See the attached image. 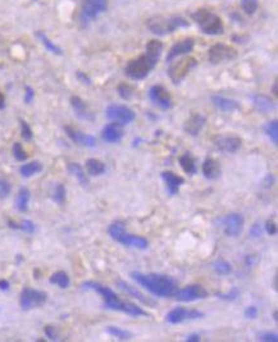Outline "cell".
Wrapping results in <instances>:
<instances>
[{
	"instance_id": "40",
	"label": "cell",
	"mask_w": 278,
	"mask_h": 342,
	"mask_svg": "<svg viewBox=\"0 0 278 342\" xmlns=\"http://www.w3.org/2000/svg\"><path fill=\"white\" fill-rule=\"evenodd\" d=\"M13 155L18 162H24V160L28 158L27 152L24 151V149L22 148V145H21L20 143H16L13 145Z\"/></svg>"
},
{
	"instance_id": "2",
	"label": "cell",
	"mask_w": 278,
	"mask_h": 342,
	"mask_svg": "<svg viewBox=\"0 0 278 342\" xmlns=\"http://www.w3.org/2000/svg\"><path fill=\"white\" fill-rule=\"evenodd\" d=\"M129 276L136 283H139L156 298H172L177 291V281L171 276L158 273L144 275L141 272H131Z\"/></svg>"
},
{
	"instance_id": "38",
	"label": "cell",
	"mask_w": 278,
	"mask_h": 342,
	"mask_svg": "<svg viewBox=\"0 0 278 342\" xmlns=\"http://www.w3.org/2000/svg\"><path fill=\"white\" fill-rule=\"evenodd\" d=\"M214 272L219 276H228L232 272V267L228 261L223 260V259H218L213 263Z\"/></svg>"
},
{
	"instance_id": "42",
	"label": "cell",
	"mask_w": 278,
	"mask_h": 342,
	"mask_svg": "<svg viewBox=\"0 0 278 342\" xmlns=\"http://www.w3.org/2000/svg\"><path fill=\"white\" fill-rule=\"evenodd\" d=\"M118 92L119 96L125 99V100H129L133 96V88L129 85H126V84L118 86Z\"/></svg>"
},
{
	"instance_id": "46",
	"label": "cell",
	"mask_w": 278,
	"mask_h": 342,
	"mask_svg": "<svg viewBox=\"0 0 278 342\" xmlns=\"http://www.w3.org/2000/svg\"><path fill=\"white\" fill-rule=\"evenodd\" d=\"M258 340L263 342H278V335L273 332H261L258 336Z\"/></svg>"
},
{
	"instance_id": "56",
	"label": "cell",
	"mask_w": 278,
	"mask_h": 342,
	"mask_svg": "<svg viewBox=\"0 0 278 342\" xmlns=\"http://www.w3.org/2000/svg\"><path fill=\"white\" fill-rule=\"evenodd\" d=\"M0 290L1 291H8L9 290V282L7 279H0Z\"/></svg>"
},
{
	"instance_id": "5",
	"label": "cell",
	"mask_w": 278,
	"mask_h": 342,
	"mask_svg": "<svg viewBox=\"0 0 278 342\" xmlns=\"http://www.w3.org/2000/svg\"><path fill=\"white\" fill-rule=\"evenodd\" d=\"M154 67H155V63L150 61L146 55H140L139 58L132 59L128 64L126 65L125 72L129 78H132L135 81H140V80L148 77V75Z\"/></svg>"
},
{
	"instance_id": "26",
	"label": "cell",
	"mask_w": 278,
	"mask_h": 342,
	"mask_svg": "<svg viewBox=\"0 0 278 342\" xmlns=\"http://www.w3.org/2000/svg\"><path fill=\"white\" fill-rule=\"evenodd\" d=\"M251 100H253V104L257 108V110L260 113H269L275 109V103L267 95L254 94V95H251Z\"/></svg>"
},
{
	"instance_id": "24",
	"label": "cell",
	"mask_w": 278,
	"mask_h": 342,
	"mask_svg": "<svg viewBox=\"0 0 278 342\" xmlns=\"http://www.w3.org/2000/svg\"><path fill=\"white\" fill-rule=\"evenodd\" d=\"M212 102H213L214 107L217 109H219L221 112L224 113H232L235 110L240 109V104L238 102L234 100V99L224 98L221 95H213L212 96Z\"/></svg>"
},
{
	"instance_id": "30",
	"label": "cell",
	"mask_w": 278,
	"mask_h": 342,
	"mask_svg": "<svg viewBox=\"0 0 278 342\" xmlns=\"http://www.w3.org/2000/svg\"><path fill=\"white\" fill-rule=\"evenodd\" d=\"M162 51H163V44L158 40H151L148 43V45H146L145 55L149 58L150 61L153 62V63H155L156 64V62L159 61Z\"/></svg>"
},
{
	"instance_id": "23",
	"label": "cell",
	"mask_w": 278,
	"mask_h": 342,
	"mask_svg": "<svg viewBox=\"0 0 278 342\" xmlns=\"http://www.w3.org/2000/svg\"><path fill=\"white\" fill-rule=\"evenodd\" d=\"M162 178L166 182L167 191H168L171 196H174V195L180 192V187L185 183V180L182 177L177 176L173 172H163L162 173Z\"/></svg>"
},
{
	"instance_id": "9",
	"label": "cell",
	"mask_w": 278,
	"mask_h": 342,
	"mask_svg": "<svg viewBox=\"0 0 278 342\" xmlns=\"http://www.w3.org/2000/svg\"><path fill=\"white\" fill-rule=\"evenodd\" d=\"M236 57H237V50L226 44H214L208 53V58L212 64L234 61Z\"/></svg>"
},
{
	"instance_id": "37",
	"label": "cell",
	"mask_w": 278,
	"mask_h": 342,
	"mask_svg": "<svg viewBox=\"0 0 278 342\" xmlns=\"http://www.w3.org/2000/svg\"><path fill=\"white\" fill-rule=\"evenodd\" d=\"M36 36L39 38V40L43 43V45H44L45 48L48 49L49 51H51V53H54V54H57V55H62L63 54V51H62V49L59 48V46H57V45L53 43V41H50L49 40V38L46 36V35L44 34V32H38L36 34Z\"/></svg>"
},
{
	"instance_id": "14",
	"label": "cell",
	"mask_w": 278,
	"mask_h": 342,
	"mask_svg": "<svg viewBox=\"0 0 278 342\" xmlns=\"http://www.w3.org/2000/svg\"><path fill=\"white\" fill-rule=\"evenodd\" d=\"M149 98L155 107L163 109V110L172 108V96L168 92V90L164 88L162 85H154L153 87L150 88Z\"/></svg>"
},
{
	"instance_id": "34",
	"label": "cell",
	"mask_w": 278,
	"mask_h": 342,
	"mask_svg": "<svg viewBox=\"0 0 278 342\" xmlns=\"http://www.w3.org/2000/svg\"><path fill=\"white\" fill-rule=\"evenodd\" d=\"M264 132L268 136V139L271 140V143L273 145L278 144V122L277 119H273L271 122H268L264 126Z\"/></svg>"
},
{
	"instance_id": "29",
	"label": "cell",
	"mask_w": 278,
	"mask_h": 342,
	"mask_svg": "<svg viewBox=\"0 0 278 342\" xmlns=\"http://www.w3.org/2000/svg\"><path fill=\"white\" fill-rule=\"evenodd\" d=\"M68 172L71 173L72 176L75 177L76 180L80 182V185H81L82 187H87L88 186V178L87 176H86L85 171H84V168H82L78 163H69L67 167Z\"/></svg>"
},
{
	"instance_id": "49",
	"label": "cell",
	"mask_w": 278,
	"mask_h": 342,
	"mask_svg": "<svg viewBox=\"0 0 278 342\" xmlns=\"http://www.w3.org/2000/svg\"><path fill=\"white\" fill-rule=\"evenodd\" d=\"M44 332H45V336H46L49 340H51V341H57L58 340V333L57 331H55L54 327L46 325V327L44 328Z\"/></svg>"
},
{
	"instance_id": "52",
	"label": "cell",
	"mask_w": 278,
	"mask_h": 342,
	"mask_svg": "<svg viewBox=\"0 0 278 342\" xmlns=\"http://www.w3.org/2000/svg\"><path fill=\"white\" fill-rule=\"evenodd\" d=\"M273 183H275V177H273V174H267L264 181H263V187H264V189H271V187L273 186Z\"/></svg>"
},
{
	"instance_id": "4",
	"label": "cell",
	"mask_w": 278,
	"mask_h": 342,
	"mask_svg": "<svg viewBox=\"0 0 278 342\" xmlns=\"http://www.w3.org/2000/svg\"><path fill=\"white\" fill-rule=\"evenodd\" d=\"M192 20L199 24L200 30L207 35L223 34V22L217 14L208 9H199L192 14Z\"/></svg>"
},
{
	"instance_id": "27",
	"label": "cell",
	"mask_w": 278,
	"mask_h": 342,
	"mask_svg": "<svg viewBox=\"0 0 278 342\" xmlns=\"http://www.w3.org/2000/svg\"><path fill=\"white\" fill-rule=\"evenodd\" d=\"M180 166L183 170V172L187 174H196L197 167H196V159L191 155L190 152H185L183 155L180 156Z\"/></svg>"
},
{
	"instance_id": "33",
	"label": "cell",
	"mask_w": 278,
	"mask_h": 342,
	"mask_svg": "<svg viewBox=\"0 0 278 342\" xmlns=\"http://www.w3.org/2000/svg\"><path fill=\"white\" fill-rule=\"evenodd\" d=\"M49 282H50V283H53V285H57L58 287L67 288V287H69L71 279H69V277H68V275L65 273V272L59 271V272H55V273H53V275H51Z\"/></svg>"
},
{
	"instance_id": "3",
	"label": "cell",
	"mask_w": 278,
	"mask_h": 342,
	"mask_svg": "<svg viewBox=\"0 0 278 342\" xmlns=\"http://www.w3.org/2000/svg\"><path fill=\"white\" fill-rule=\"evenodd\" d=\"M146 26L154 35L166 36V35L174 32L177 28L187 27L189 22L181 16H158V17L150 18Z\"/></svg>"
},
{
	"instance_id": "51",
	"label": "cell",
	"mask_w": 278,
	"mask_h": 342,
	"mask_svg": "<svg viewBox=\"0 0 278 342\" xmlns=\"http://www.w3.org/2000/svg\"><path fill=\"white\" fill-rule=\"evenodd\" d=\"M35 98V92L34 90H32V87H30V86H26V92H24V103L26 104H31L32 103V100H34Z\"/></svg>"
},
{
	"instance_id": "48",
	"label": "cell",
	"mask_w": 278,
	"mask_h": 342,
	"mask_svg": "<svg viewBox=\"0 0 278 342\" xmlns=\"http://www.w3.org/2000/svg\"><path fill=\"white\" fill-rule=\"evenodd\" d=\"M261 235H263V230H261V226L259 223H254L250 228V236L253 238H260Z\"/></svg>"
},
{
	"instance_id": "54",
	"label": "cell",
	"mask_w": 278,
	"mask_h": 342,
	"mask_svg": "<svg viewBox=\"0 0 278 342\" xmlns=\"http://www.w3.org/2000/svg\"><path fill=\"white\" fill-rule=\"evenodd\" d=\"M77 78L80 81L84 82V84H86V85H90V84H91V80H90L85 73H82V72H77Z\"/></svg>"
},
{
	"instance_id": "11",
	"label": "cell",
	"mask_w": 278,
	"mask_h": 342,
	"mask_svg": "<svg viewBox=\"0 0 278 342\" xmlns=\"http://www.w3.org/2000/svg\"><path fill=\"white\" fill-rule=\"evenodd\" d=\"M106 114L109 119H112L113 122H117L122 126L129 125L136 118V114L133 113L132 109H129L126 105L119 104L109 105L106 110Z\"/></svg>"
},
{
	"instance_id": "58",
	"label": "cell",
	"mask_w": 278,
	"mask_h": 342,
	"mask_svg": "<svg viewBox=\"0 0 278 342\" xmlns=\"http://www.w3.org/2000/svg\"><path fill=\"white\" fill-rule=\"evenodd\" d=\"M273 94L275 95H277L278 92H277V82H275V85H273Z\"/></svg>"
},
{
	"instance_id": "36",
	"label": "cell",
	"mask_w": 278,
	"mask_h": 342,
	"mask_svg": "<svg viewBox=\"0 0 278 342\" xmlns=\"http://www.w3.org/2000/svg\"><path fill=\"white\" fill-rule=\"evenodd\" d=\"M65 187L63 186V183H57L53 189V192H51V199L54 203H57L58 205H63L65 201Z\"/></svg>"
},
{
	"instance_id": "16",
	"label": "cell",
	"mask_w": 278,
	"mask_h": 342,
	"mask_svg": "<svg viewBox=\"0 0 278 342\" xmlns=\"http://www.w3.org/2000/svg\"><path fill=\"white\" fill-rule=\"evenodd\" d=\"M114 241L119 242V244L125 245L127 247H135V249H140V250H145L149 246V242L143 236H136V235L127 234L126 231L121 232V234L114 238Z\"/></svg>"
},
{
	"instance_id": "25",
	"label": "cell",
	"mask_w": 278,
	"mask_h": 342,
	"mask_svg": "<svg viewBox=\"0 0 278 342\" xmlns=\"http://www.w3.org/2000/svg\"><path fill=\"white\" fill-rule=\"evenodd\" d=\"M221 164H219L217 160L208 158V159H205V162L203 163V174L207 180H217V178H219V176H221Z\"/></svg>"
},
{
	"instance_id": "45",
	"label": "cell",
	"mask_w": 278,
	"mask_h": 342,
	"mask_svg": "<svg viewBox=\"0 0 278 342\" xmlns=\"http://www.w3.org/2000/svg\"><path fill=\"white\" fill-rule=\"evenodd\" d=\"M242 8L248 14H254L258 8V0H242Z\"/></svg>"
},
{
	"instance_id": "28",
	"label": "cell",
	"mask_w": 278,
	"mask_h": 342,
	"mask_svg": "<svg viewBox=\"0 0 278 342\" xmlns=\"http://www.w3.org/2000/svg\"><path fill=\"white\" fill-rule=\"evenodd\" d=\"M31 193L28 189L26 187H21L20 191L16 197V208L20 213H26L28 210V204H30Z\"/></svg>"
},
{
	"instance_id": "57",
	"label": "cell",
	"mask_w": 278,
	"mask_h": 342,
	"mask_svg": "<svg viewBox=\"0 0 278 342\" xmlns=\"http://www.w3.org/2000/svg\"><path fill=\"white\" fill-rule=\"evenodd\" d=\"M4 107H5V98H4V95L0 92V109H4Z\"/></svg>"
},
{
	"instance_id": "59",
	"label": "cell",
	"mask_w": 278,
	"mask_h": 342,
	"mask_svg": "<svg viewBox=\"0 0 278 342\" xmlns=\"http://www.w3.org/2000/svg\"><path fill=\"white\" fill-rule=\"evenodd\" d=\"M273 318H275V321H277V312L273 313Z\"/></svg>"
},
{
	"instance_id": "22",
	"label": "cell",
	"mask_w": 278,
	"mask_h": 342,
	"mask_svg": "<svg viewBox=\"0 0 278 342\" xmlns=\"http://www.w3.org/2000/svg\"><path fill=\"white\" fill-rule=\"evenodd\" d=\"M205 122H207V118L203 114H199V113L192 114L183 125V131L191 136H196L203 129Z\"/></svg>"
},
{
	"instance_id": "20",
	"label": "cell",
	"mask_w": 278,
	"mask_h": 342,
	"mask_svg": "<svg viewBox=\"0 0 278 342\" xmlns=\"http://www.w3.org/2000/svg\"><path fill=\"white\" fill-rule=\"evenodd\" d=\"M71 105H72V108H73V110H75L76 115H77L80 119L88 121V122L95 121V115H94L92 110L88 108V105L86 104L81 98H78V96H72Z\"/></svg>"
},
{
	"instance_id": "35",
	"label": "cell",
	"mask_w": 278,
	"mask_h": 342,
	"mask_svg": "<svg viewBox=\"0 0 278 342\" xmlns=\"http://www.w3.org/2000/svg\"><path fill=\"white\" fill-rule=\"evenodd\" d=\"M107 333L115 337V339L121 340V341H128V340H131V337H132V335H131L128 331H125V329L119 328V327H114V325L107 327Z\"/></svg>"
},
{
	"instance_id": "1",
	"label": "cell",
	"mask_w": 278,
	"mask_h": 342,
	"mask_svg": "<svg viewBox=\"0 0 278 342\" xmlns=\"http://www.w3.org/2000/svg\"><path fill=\"white\" fill-rule=\"evenodd\" d=\"M82 288H87V290H92V291L98 292L104 300V308L109 309V310H117V312H122L125 314H128L131 317H150L148 313L144 310L143 308H140L133 302L123 301L119 299V296L113 291L112 288L107 287V286L98 283V282L87 281L84 282L81 285Z\"/></svg>"
},
{
	"instance_id": "39",
	"label": "cell",
	"mask_w": 278,
	"mask_h": 342,
	"mask_svg": "<svg viewBox=\"0 0 278 342\" xmlns=\"http://www.w3.org/2000/svg\"><path fill=\"white\" fill-rule=\"evenodd\" d=\"M240 294L241 292L237 287H232L227 294H217V298H219L221 300H226V301H235L240 296Z\"/></svg>"
},
{
	"instance_id": "19",
	"label": "cell",
	"mask_w": 278,
	"mask_h": 342,
	"mask_svg": "<svg viewBox=\"0 0 278 342\" xmlns=\"http://www.w3.org/2000/svg\"><path fill=\"white\" fill-rule=\"evenodd\" d=\"M123 137V126L117 122L107 125L102 131V139L108 144L119 143Z\"/></svg>"
},
{
	"instance_id": "44",
	"label": "cell",
	"mask_w": 278,
	"mask_h": 342,
	"mask_svg": "<svg viewBox=\"0 0 278 342\" xmlns=\"http://www.w3.org/2000/svg\"><path fill=\"white\" fill-rule=\"evenodd\" d=\"M10 190H12L10 183L8 182L5 178H1V177H0V199L8 197V195L10 193Z\"/></svg>"
},
{
	"instance_id": "43",
	"label": "cell",
	"mask_w": 278,
	"mask_h": 342,
	"mask_svg": "<svg viewBox=\"0 0 278 342\" xmlns=\"http://www.w3.org/2000/svg\"><path fill=\"white\" fill-rule=\"evenodd\" d=\"M18 230L23 231V232H26V234H35V231H36V226H35L34 222H31V220L28 219H24L21 222V224H18Z\"/></svg>"
},
{
	"instance_id": "18",
	"label": "cell",
	"mask_w": 278,
	"mask_h": 342,
	"mask_svg": "<svg viewBox=\"0 0 278 342\" xmlns=\"http://www.w3.org/2000/svg\"><path fill=\"white\" fill-rule=\"evenodd\" d=\"M64 131L67 132V135L69 136V139H71L73 143L78 144V145L86 146V148H95L96 146V139L94 136L84 133L81 132V131H78V129L68 127V126L64 127Z\"/></svg>"
},
{
	"instance_id": "53",
	"label": "cell",
	"mask_w": 278,
	"mask_h": 342,
	"mask_svg": "<svg viewBox=\"0 0 278 342\" xmlns=\"http://www.w3.org/2000/svg\"><path fill=\"white\" fill-rule=\"evenodd\" d=\"M257 264V257L254 256V255H248V256L245 257V265L248 268L254 267V265Z\"/></svg>"
},
{
	"instance_id": "50",
	"label": "cell",
	"mask_w": 278,
	"mask_h": 342,
	"mask_svg": "<svg viewBox=\"0 0 278 342\" xmlns=\"http://www.w3.org/2000/svg\"><path fill=\"white\" fill-rule=\"evenodd\" d=\"M265 231H267V234H268L269 236H275V235L277 234V227H276V223L273 220H267V223H265Z\"/></svg>"
},
{
	"instance_id": "17",
	"label": "cell",
	"mask_w": 278,
	"mask_h": 342,
	"mask_svg": "<svg viewBox=\"0 0 278 342\" xmlns=\"http://www.w3.org/2000/svg\"><path fill=\"white\" fill-rule=\"evenodd\" d=\"M115 285H117V287H118L121 291H123L125 294L129 295V296H132V298L137 299V300L143 302L144 305H148V306H151V308H155L156 306V302L154 301V300H151V299H149V298H146L143 292H140L139 290H137L136 287H133V286L128 285L127 282L122 281V279H117V281H115Z\"/></svg>"
},
{
	"instance_id": "41",
	"label": "cell",
	"mask_w": 278,
	"mask_h": 342,
	"mask_svg": "<svg viewBox=\"0 0 278 342\" xmlns=\"http://www.w3.org/2000/svg\"><path fill=\"white\" fill-rule=\"evenodd\" d=\"M20 127H21V133H22V137H23L26 141H31L32 140V129L28 126V123L23 119H20Z\"/></svg>"
},
{
	"instance_id": "21",
	"label": "cell",
	"mask_w": 278,
	"mask_h": 342,
	"mask_svg": "<svg viewBox=\"0 0 278 342\" xmlns=\"http://www.w3.org/2000/svg\"><path fill=\"white\" fill-rule=\"evenodd\" d=\"M193 49V40L192 39H183V40L178 41L173 45L172 48L168 51L167 55V62H173L176 58L181 57V55L189 54Z\"/></svg>"
},
{
	"instance_id": "55",
	"label": "cell",
	"mask_w": 278,
	"mask_h": 342,
	"mask_svg": "<svg viewBox=\"0 0 278 342\" xmlns=\"http://www.w3.org/2000/svg\"><path fill=\"white\" fill-rule=\"evenodd\" d=\"M201 337L199 333H193V335H190L189 337L186 339L187 342H200Z\"/></svg>"
},
{
	"instance_id": "8",
	"label": "cell",
	"mask_w": 278,
	"mask_h": 342,
	"mask_svg": "<svg viewBox=\"0 0 278 342\" xmlns=\"http://www.w3.org/2000/svg\"><path fill=\"white\" fill-rule=\"evenodd\" d=\"M46 300H48L46 292L35 290V288H23L20 295V305L24 312L31 310V309L40 308L46 302Z\"/></svg>"
},
{
	"instance_id": "47",
	"label": "cell",
	"mask_w": 278,
	"mask_h": 342,
	"mask_svg": "<svg viewBox=\"0 0 278 342\" xmlns=\"http://www.w3.org/2000/svg\"><path fill=\"white\" fill-rule=\"evenodd\" d=\"M244 315H245V318L255 319L257 317H258V308L254 306V305H250V306H248V308L245 309Z\"/></svg>"
},
{
	"instance_id": "7",
	"label": "cell",
	"mask_w": 278,
	"mask_h": 342,
	"mask_svg": "<svg viewBox=\"0 0 278 342\" xmlns=\"http://www.w3.org/2000/svg\"><path fill=\"white\" fill-rule=\"evenodd\" d=\"M196 59L192 57H186L182 58V59H178L176 62H172L170 65V69H168V76H170L171 81L173 84H176V85L180 84L190 73L191 69L196 67Z\"/></svg>"
},
{
	"instance_id": "12",
	"label": "cell",
	"mask_w": 278,
	"mask_h": 342,
	"mask_svg": "<svg viewBox=\"0 0 278 342\" xmlns=\"http://www.w3.org/2000/svg\"><path fill=\"white\" fill-rule=\"evenodd\" d=\"M173 298L182 302H192L208 298V291L200 285H190L183 288H177Z\"/></svg>"
},
{
	"instance_id": "6",
	"label": "cell",
	"mask_w": 278,
	"mask_h": 342,
	"mask_svg": "<svg viewBox=\"0 0 278 342\" xmlns=\"http://www.w3.org/2000/svg\"><path fill=\"white\" fill-rule=\"evenodd\" d=\"M108 8L107 0H82L81 13H80V21L84 26H87L90 22L104 13Z\"/></svg>"
},
{
	"instance_id": "10",
	"label": "cell",
	"mask_w": 278,
	"mask_h": 342,
	"mask_svg": "<svg viewBox=\"0 0 278 342\" xmlns=\"http://www.w3.org/2000/svg\"><path fill=\"white\" fill-rule=\"evenodd\" d=\"M204 313L196 309H185L181 306L172 309L166 317V321L170 324H180L186 321H196L204 318Z\"/></svg>"
},
{
	"instance_id": "15",
	"label": "cell",
	"mask_w": 278,
	"mask_h": 342,
	"mask_svg": "<svg viewBox=\"0 0 278 342\" xmlns=\"http://www.w3.org/2000/svg\"><path fill=\"white\" fill-rule=\"evenodd\" d=\"M241 144H242V141L237 136H218L214 139V145H215L217 150L227 152V154L237 152L241 148Z\"/></svg>"
},
{
	"instance_id": "13",
	"label": "cell",
	"mask_w": 278,
	"mask_h": 342,
	"mask_svg": "<svg viewBox=\"0 0 278 342\" xmlns=\"http://www.w3.org/2000/svg\"><path fill=\"white\" fill-rule=\"evenodd\" d=\"M244 217L238 213L227 214L226 217L221 219L223 232L228 237H237L238 235L242 232V230H244Z\"/></svg>"
},
{
	"instance_id": "32",
	"label": "cell",
	"mask_w": 278,
	"mask_h": 342,
	"mask_svg": "<svg viewBox=\"0 0 278 342\" xmlns=\"http://www.w3.org/2000/svg\"><path fill=\"white\" fill-rule=\"evenodd\" d=\"M41 171H43V164H41L40 162H38V160L27 163V164H23V166H21L20 168L21 176L24 177V178L35 176V174L40 173Z\"/></svg>"
},
{
	"instance_id": "31",
	"label": "cell",
	"mask_w": 278,
	"mask_h": 342,
	"mask_svg": "<svg viewBox=\"0 0 278 342\" xmlns=\"http://www.w3.org/2000/svg\"><path fill=\"white\" fill-rule=\"evenodd\" d=\"M86 170L90 176H102L107 171L106 164L99 159H88L86 162Z\"/></svg>"
}]
</instances>
